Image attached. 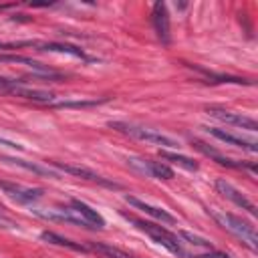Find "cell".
<instances>
[{
	"label": "cell",
	"instance_id": "8fae6325",
	"mask_svg": "<svg viewBox=\"0 0 258 258\" xmlns=\"http://www.w3.org/2000/svg\"><path fill=\"white\" fill-rule=\"evenodd\" d=\"M204 129H206L212 137H216V139L224 141L226 145L242 147V149H246V151H250V153H256V151H258L256 141H248V139L238 137V135H234V133H230V131H226V129H220V127H204Z\"/></svg>",
	"mask_w": 258,
	"mask_h": 258
},
{
	"label": "cell",
	"instance_id": "8992f818",
	"mask_svg": "<svg viewBox=\"0 0 258 258\" xmlns=\"http://www.w3.org/2000/svg\"><path fill=\"white\" fill-rule=\"evenodd\" d=\"M129 167H133L135 171L147 175V177H159V179H171L175 173L167 163L161 161H151V159H141V157H129L127 159Z\"/></svg>",
	"mask_w": 258,
	"mask_h": 258
},
{
	"label": "cell",
	"instance_id": "e0dca14e",
	"mask_svg": "<svg viewBox=\"0 0 258 258\" xmlns=\"http://www.w3.org/2000/svg\"><path fill=\"white\" fill-rule=\"evenodd\" d=\"M40 240H44V242H48V244H54V246L69 248V250H77V252H87V250H89L87 246H83V244H79V242H73V240H69V238H64V236H60V234H56V232H48V230L40 234Z\"/></svg>",
	"mask_w": 258,
	"mask_h": 258
},
{
	"label": "cell",
	"instance_id": "4fadbf2b",
	"mask_svg": "<svg viewBox=\"0 0 258 258\" xmlns=\"http://www.w3.org/2000/svg\"><path fill=\"white\" fill-rule=\"evenodd\" d=\"M71 208H73L93 230H103V228H105L103 216H101L97 210H93L89 204H85V202H81V200H71Z\"/></svg>",
	"mask_w": 258,
	"mask_h": 258
},
{
	"label": "cell",
	"instance_id": "9a60e30c",
	"mask_svg": "<svg viewBox=\"0 0 258 258\" xmlns=\"http://www.w3.org/2000/svg\"><path fill=\"white\" fill-rule=\"evenodd\" d=\"M32 46H34L36 50L60 52V54H71V56H77V58L89 60V56H87L79 46H73V44H64V42H38V40H32Z\"/></svg>",
	"mask_w": 258,
	"mask_h": 258
},
{
	"label": "cell",
	"instance_id": "3957f363",
	"mask_svg": "<svg viewBox=\"0 0 258 258\" xmlns=\"http://www.w3.org/2000/svg\"><path fill=\"white\" fill-rule=\"evenodd\" d=\"M109 127L119 131V133H125L133 139H139V141H147V143H153V145H161V147H167V149H175L179 147V143L157 131V129H149V127H141V125H135V123H127V121H109Z\"/></svg>",
	"mask_w": 258,
	"mask_h": 258
},
{
	"label": "cell",
	"instance_id": "ac0fdd59",
	"mask_svg": "<svg viewBox=\"0 0 258 258\" xmlns=\"http://www.w3.org/2000/svg\"><path fill=\"white\" fill-rule=\"evenodd\" d=\"M159 155H161L163 159L171 161L173 165H179V167H183V169H187V171H198V161H194V159L187 157V155L173 153V151H161V149H159Z\"/></svg>",
	"mask_w": 258,
	"mask_h": 258
},
{
	"label": "cell",
	"instance_id": "603a6c76",
	"mask_svg": "<svg viewBox=\"0 0 258 258\" xmlns=\"http://www.w3.org/2000/svg\"><path fill=\"white\" fill-rule=\"evenodd\" d=\"M0 145H6V147H10V149H22V145H18V143H14V141H8V139H4V137H0Z\"/></svg>",
	"mask_w": 258,
	"mask_h": 258
},
{
	"label": "cell",
	"instance_id": "52a82bcc",
	"mask_svg": "<svg viewBox=\"0 0 258 258\" xmlns=\"http://www.w3.org/2000/svg\"><path fill=\"white\" fill-rule=\"evenodd\" d=\"M216 189H218V194H222L226 200H230V202H234L238 208H242V210H246L248 214H252V216H256V206L242 194V191H238L230 181H226V179H216Z\"/></svg>",
	"mask_w": 258,
	"mask_h": 258
},
{
	"label": "cell",
	"instance_id": "7c38bea8",
	"mask_svg": "<svg viewBox=\"0 0 258 258\" xmlns=\"http://www.w3.org/2000/svg\"><path fill=\"white\" fill-rule=\"evenodd\" d=\"M0 62H16V64L20 62V64L32 69V71H34L36 75H40V77H46V79H60L58 73H54L52 69L40 64V62H36V60H32V58H28V56H20V54H0Z\"/></svg>",
	"mask_w": 258,
	"mask_h": 258
},
{
	"label": "cell",
	"instance_id": "7a4b0ae2",
	"mask_svg": "<svg viewBox=\"0 0 258 258\" xmlns=\"http://www.w3.org/2000/svg\"><path fill=\"white\" fill-rule=\"evenodd\" d=\"M208 214H210L224 230H228L230 234H234L236 238H240L250 250H256V248H258L256 228H254L250 222H246V220H242V218H238V216H234V214H230V212H220V210H208Z\"/></svg>",
	"mask_w": 258,
	"mask_h": 258
},
{
	"label": "cell",
	"instance_id": "ba28073f",
	"mask_svg": "<svg viewBox=\"0 0 258 258\" xmlns=\"http://www.w3.org/2000/svg\"><path fill=\"white\" fill-rule=\"evenodd\" d=\"M0 189L20 204H34L36 200L42 198L40 187H24L20 183H10V181H0Z\"/></svg>",
	"mask_w": 258,
	"mask_h": 258
},
{
	"label": "cell",
	"instance_id": "44dd1931",
	"mask_svg": "<svg viewBox=\"0 0 258 258\" xmlns=\"http://www.w3.org/2000/svg\"><path fill=\"white\" fill-rule=\"evenodd\" d=\"M179 238L187 240V244H194V246H200V248L212 250V242H210V240H206V238H200V236H196V234H191V232H185V230H181V232H179Z\"/></svg>",
	"mask_w": 258,
	"mask_h": 258
},
{
	"label": "cell",
	"instance_id": "277c9868",
	"mask_svg": "<svg viewBox=\"0 0 258 258\" xmlns=\"http://www.w3.org/2000/svg\"><path fill=\"white\" fill-rule=\"evenodd\" d=\"M206 113L226 125H234V127H242V129H248V131H256L258 129V123L248 117V115H242V113H236V111H230V109H224V107H216V105H210L206 107Z\"/></svg>",
	"mask_w": 258,
	"mask_h": 258
},
{
	"label": "cell",
	"instance_id": "ffe728a7",
	"mask_svg": "<svg viewBox=\"0 0 258 258\" xmlns=\"http://www.w3.org/2000/svg\"><path fill=\"white\" fill-rule=\"evenodd\" d=\"M107 103V99H91V101H54L52 105L58 109H89V107H97Z\"/></svg>",
	"mask_w": 258,
	"mask_h": 258
},
{
	"label": "cell",
	"instance_id": "5b68a950",
	"mask_svg": "<svg viewBox=\"0 0 258 258\" xmlns=\"http://www.w3.org/2000/svg\"><path fill=\"white\" fill-rule=\"evenodd\" d=\"M52 165H54L56 169L64 171V173H71V175H75V177H81V179H87V181H93V183H99V185H105V187H111V189H119V187H121L119 183H115V181L103 177L101 173H97V171H93V169H89V167H85V165L60 163V161H52Z\"/></svg>",
	"mask_w": 258,
	"mask_h": 258
},
{
	"label": "cell",
	"instance_id": "9c48e42d",
	"mask_svg": "<svg viewBox=\"0 0 258 258\" xmlns=\"http://www.w3.org/2000/svg\"><path fill=\"white\" fill-rule=\"evenodd\" d=\"M151 22H153V30L157 34V38L163 44H169L171 40V32H169V14H167V6L163 2H155L153 10H151Z\"/></svg>",
	"mask_w": 258,
	"mask_h": 258
},
{
	"label": "cell",
	"instance_id": "6da1fadb",
	"mask_svg": "<svg viewBox=\"0 0 258 258\" xmlns=\"http://www.w3.org/2000/svg\"><path fill=\"white\" fill-rule=\"evenodd\" d=\"M127 222H131V224H135L141 232H145L153 242H157L159 246H163L165 250H169L171 254H175V256H179V258H187V252L183 250V246H181V242H179V238H177V234H171L167 228H163V226H159V224H153V222H145V220H139V218H135V216H129V214H121Z\"/></svg>",
	"mask_w": 258,
	"mask_h": 258
},
{
	"label": "cell",
	"instance_id": "5bb4252c",
	"mask_svg": "<svg viewBox=\"0 0 258 258\" xmlns=\"http://www.w3.org/2000/svg\"><path fill=\"white\" fill-rule=\"evenodd\" d=\"M125 202H127L129 206H133V208H137V210L145 212L147 216H151V218L159 220L161 224H175V218H173L171 214H167V212H165V210H161V208L149 206V204L141 202V200H139V198H135V196H125Z\"/></svg>",
	"mask_w": 258,
	"mask_h": 258
},
{
	"label": "cell",
	"instance_id": "7402d4cb",
	"mask_svg": "<svg viewBox=\"0 0 258 258\" xmlns=\"http://www.w3.org/2000/svg\"><path fill=\"white\" fill-rule=\"evenodd\" d=\"M189 258H230V256L224 254V252H216V250H212V252H208V254H194V256H189Z\"/></svg>",
	"mask_w": 258,
	"mask_h": 258
},
{
	"label": "cell",
	"instance_id": "d6986e66",
	"mask_svg": "<svg viewBox=\"0 0 258 258\" xmlns=\"http://www.w3.org/2000/svg\"><path fill=\"white\" fill-rule=\"evenodd\" d=\"M87 248L95 250L97 254H101V258H131L129 254H125L123 250L115 248V246H109V244H103V242H91Z\"/></svg>",
	"mask_w": 258,
	"mask_h": 258
},
{
	"label": "cell",
	"instance_id": "30bf717a",
	"mask_svg": "<svg viewBox=\"0 0 258 258\" xmlns=\"http://www.w3.org/2000/svg\"><path fill=\"white\" fill-rule=\"evenodd\" d=\"M194 147L200 151V153H204V155H208V157H212L216 163H220V165H224V167H232V169H250L252 173H256V165L254 163H250V165H246V163H242V161H236V159H230V157H226V155H222L220 151H216L214 147H210L208 143H204V141H194Z\"/></svg>",
	"mask_w": 258,
	"mask_h": 258
},
{
	"label": "cell",
	"instance_id": "2e32d148",
	"mask_svg": "<svg viewBox=\"0 0 258 258\" xmlns=\"http://www.w3.org/2000/svg\"><path fill=\"white\" fill-rule=\"evenodd\" d=\"M2 161H8V163H12V165H18V167H22V169H26V171H32V173H36V175H46V177H60L56 171H52L50 167H44V165H38V163H32V161H26V159H18V157H2Z\"/></svg>",
	"mask_w": 258,
	"mask_h": 258
}]
</instances>
